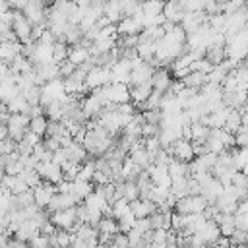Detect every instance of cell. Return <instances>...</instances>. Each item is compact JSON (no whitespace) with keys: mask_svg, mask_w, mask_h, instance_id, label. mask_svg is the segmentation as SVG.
<instances>
[{"mask_svg":"<svg viewBox=\"0 0 248 248\" xmlns=\"http://www.w3.org/2000/svg\"><path fill=\"white\" fill-rule=\"evenodd\" d=\"M29 116L21 114V112H16V114H10L6 126H8V136L14 140V141H21L23 136L27 134L29 130Z\"/></svg>","mask_w":248,"mask_h":248,"instance_id":"6da1fadb","label":"cell"},{"mask_svg":"<svg viewBox=\"0 0 248 248\" xmlns=\"http://www.w3.org/2000/svg\"><path fill=\"white\" fill-rule=\"evenodd\" d=\"M110 83V68H101V66H95L91 72H87L85 76V87L89 91L101 87V85H107Z\"/></svg>","mask_w":248,"mask_h":248,"instance_id":"7a4b0ae2","label":"cell"},{"mask_svg":"<svg viewBox=\"0 0 248 248\" xmlns=\"http://www.w3.org/2000/svg\"><path fill=\"white\" fill-rule=\"evenodd\" d=\"M35 170L39 172V176L50 184H58L60 180H64V174H62V169L60 165L52 163V161H45V163H39L35 167Z\"/></svg>","mask_w":248,"mask_h":248,"instance_id":"3957f363","label":"cell"},{"mask_svg":"<svg viewBox=\"0 0 248 248\" xmlns=\"http://www.w3.org/2000/svg\"><path fill=\"white\" fill-rule=\"evenodd\" d=\"M169 151L172 153L174 159H178V161H186V163H190V161L196 157L194 147H192V141L186 140V138H178L174 143H170Z\"/></svg>","mask_w":248,"mask_h":248,"instance_id":"277c9868","label":"cell"},{"mask_svg":"<svg viewBox=\"0 0 248 248\" xmlns=\"http://www.w3.org/2000/svg\"><path fill=\"white\" fill-rule=\"evenodd\" d=\"M12 31H14L16 39H17L19 43L33 41V39H31L33 25H31V23H29V19H27L23 14H19V12H17V16H16V17H14V21H12Z\"/></svg>","mask_w":248,"mask_h":248,"instance_id":"5b68a950","label":"cell"},{"mask_svg":"<svg viewBox=\"0 0 248 248\" xmlns=\"http://www.w3.org/2000/svg\"><path fill=\"white\" fill-rule=\"evenodd\" d=\"M143 31V25L140 21L138 16H124L118 23H116V33L126 37V35H140Z\"/></svg>","mask_w":248,"mask_h":248,"instance_id":"8992f818","label":"cell"},{"mask_svg":"<svg viewBox=\"0 0 248 248\" xmlns=\"http://www.w3.org/2000/svg\"><path fill=\"white\" fill-rule=\"evenodd\" d=\"M31 192H33V200H35V203H37L39 207H46V205H48V202L52 200V196H54L58 190H56V184L41 182V184H39V186H35Z\"/></svg>","mask_w":248,"mask_h":248,"instance_id":"52a82bcc","label":"cell"},{"mask_svg":"<svg viewBox=\"0 0 248 248\" xmlns=\"http://www.w3.org/2000/svg\"><path fill=\"white\" fill-rule=\"evenodd\" d=\"M130 72H132V64L126 58L116 60L110 66V81H118V83H130Z\"/></svg>","mask_w":248,"mask_h":248,"instance_id":"ba28073f","label":"cell"},{"mask_svg":"<svg viewBox=\"0 0 248 248\" xmlns=\"http://www.w3.org/2000/svg\"><path fill=\"white\" fill-rule=\"evenodd\" d=\"M79 202L68 192V194H64V192H56L54 196H52V200L48 202V205H46V209L52 213V211H60V209H68V207H74V205H78Z\"/></svg>","mask_w":248,"mask_h":248,"instance_id":"9c48e42d","label":"cell"},{"mask_svg":"<svg viewBox=\"0 0 248 248\" xmlns=\"http://www.w3.org/2000/svg\"><path fill=\"white\" fill-rule=\"evenodd\" d=\"M202 23H205V14L203 12H184V17L180 19L178 25L188 35V33H194Z\"/></svg>","mask_w":248,"mask_h":248,"instance_id":"30bf717a","label":"cell"},{"mask_svg":"<svg viewBox=\"0 0 248 248\" xmlns=\"http://www.w3.org/2000/svg\"><path fill=\"white\" fill-rule=\"evenodd\" d=\"M21 54V43L17 39L14 41H2L0 43V60L6 64H12Z\"/></svg>","mask_w":248,"mask_h":248,"instance_id":"8fae6325","label":"cell"},{"mask_svg":"<svg viewBox=\"0 0 248 248\" xmlns=\"http://www.w3.org/2000/svg\"><path fill=\"white\" fill-rule=\"evenodd\" d=\"M108 101L110 103H128L130 101V87L128 83H118V81H110L108 83Z\"/></svg>","mask_w":248,"mask_h":248,"instance_id":"7c38bea8","label":"cell"},{"mask_svg":"<svg viewBox=\"0 0 248 248\" xmlns=\"http://www.w3.org/2000/svg\"><path fill=\"white\" fill-rule=\"evenodd\" d=\"M103 107H105V103L95 93L83 97V101H81V112H83L85 118H97Z\"/></svg>","mask_w":248,"mask_h":248,"instance_id":"4fadbf2b","label":"cell"},{"mask_svg":"<svg viewBox=\"0 0 248 248\" xmlns=\"http://www.w3.org/2000/svg\"><path fill=\"white\" fill-rule=\"evenodd\" d=\"M130 211L134 213L136 219H141V217L153 215V213L157 211V205H155L151 200H141V198H138V200H132V202H130Z\"/></svg>","mask_w":248,"mask_h":248,"instance_id":"5bb4252c","label":"cell"},{"mask_svg":"<svg viewBox=\"0 0 248 248\" xmlns=\"http://www.w3.org/2000/svg\"><path fill=\"white\" fill-rule=\"evenodd\" d=\"M2 188H4L6 192H10L12 196L21 194V192H25V190H31V188L23 182V178H21L19 174H4V178H2Z\"/></svg>","mask_w":248,"mask_h":248,"instance_id":"9a60e30c","label":"cell"},{"mask_svg":"<svg viewBox=\"0 0 248 248\" xmlns=\"http://www.w3.org/2000/svg\"><path fill=\"white\" fill-rule=\"evenodd\" d=\"M170 83H172V78H170V72H169L167 68L153 70V76H151V87H153V89L167 93L169 87H170Z\"/></svg>","mask_w":248,"mask_h":248,"instance_id":"2e32d148","label":"cell"},{"mask_svg":"<svg viewBox=\"0 0 248 248\" xmlns=\"http://www.w3.org/2000/svg\"><path fill=\"white\" fill-rule=\"evenodd\" d=\"M163 16H165V19H167V21L180 23V19L184 17V8H182L180 0H165Z\"/></svg>","mask_w":248,"mask_h":248,"instance_id":"e0dca14e","label":"cell"},{"mask_svg":"<svg viewBox=\"0 0 248 248\" xmlns=\"http://www.w3.org/2000/svg\"><path fill=\"white\" fill-rule=\"evenodd\" d=\"M103 16L110 21V23H118L122 17H124V12H122V4L120 0H105L103 4Z\"/></svg>","mask_w":248,"mask_h":248,"instance_id":"ac0fdd59","label":"cell"},{"mask_svg":"<svg viewBox=\"0 0 248 248\" xmlns=\"http://www.w3.org/2000/svg\"><path fill=\"white\" fill-rule=\"evenodd\" d=\"M151 89H153V87H151V81L132 85V87H130V101H134V105H143L145 99L149 97Z\"/></svg>","mask_w":248,"mask_h":248,"instance_id":"d6986e66","label":"cell"},{"mask_svg":"<svg viewBox=\"0 0 248 248\" xmlns=\"http://www.w3.org/2000/svg\"><path fill=\"white\" fill-rule=\"evenodd\" d=\"M91 56V50L87 48V46H83V45H72L70 48H68V60L74 64V66H79V64H83L87 58Z\"/></svg>","mask_w":248,"mask_h":248,"instance_id":"ffe728a7","label":"cell"},{"mask_svg":"<svg viewBox=\"0 0 248 248\" xmlns=\"http://www.w3.org/2000/svg\"><path fill=\"white\" fill-rule=\"evenodd\" d=\"M180 81L184 83V87H192V89H198V91H200V89L207 83V74H202V72L192 70V72H188Z\"/></svg>","mask_w":248,"mask_h":248,"instance_id":"44dd1931","label":"cell"},{"mask_svg":"<svg viewBox=\"0 0 248 248\" xmlns=\"http://www.w3.org/2000/svg\"><path fill=\"white\" fill-rule=\"evenodd\" d=\"M240 128H242V116H240V110L231 108L229 114H227V118H225L223 130H227L229 134H236Z\"/></svg>","mask_w":248,"mask_h":248,"instance_id":"7402d4cb","label":"cell"},{"mask_svg":"<svg viewBox=\"0 0 248 248\" xmlns=\"http://www.w3.org/2000/svg\"><path fill=\"white\" fill-rule=\"evenodd\" d=\"M167 169H169L170 180H174V178H188V176H190V169H188V163H186V161L172 159Z\"/></svg>","mask_w":248,"mask_h":248,"instance_id":"603a6c76","label":"cell"},{"mask_svg":"<svg viewBox=\"0 0 248 248\" xmlns=\"http://www.w3.org/2000/svg\"><path fill=\"white\" fill-rule=\"evenodd\" d=\"M209 130L205 124H202L200 120L198 122H190V141H205L207 136H209Z\"/></svg>","mask_w":248,"mask_h":248,"instance_id":"cb8c5ba5","label":"cell"},{"mask_svg":"<svg viewBox=\"0 0 248 248\" xmlns=\"http://www.w3.org/2000/svg\"><path fill=\"white\" fill-rule=\"evenodd\" d=\"M163 6H165V0H143L140 4V12L143 16H159L163 14Z\"/></svg>","mask_w":248,"mask_h":248,"instance_id":"d4e9b609","label":"cell"},{"mask_svg":"<svg viewBox=\"0 0 248 248\" xmlns=\"http://www.w3.org/2000/svg\"><path fill=\"white\" fill-rule=\"evenodd\" d=\"M81 39H83L81 27L76 25V23H70V25L66 27V31H64V43H66V45H78Z\"/></svg>","mask_w":248,"mask_h":248,"instance_id":"484cf974","label":"cell"},{"mask_svg":"<svg viewBox=\"0 0 248 248\" xmlns=\"http://www.w3.org/2000/svg\"><path fill=\"white\" fill-rule=\"evenodd\" d=\"M46 124H48V118L45 116V114H39V116H33L31 120H29V132H33V134H37V136H45V132H46Z\"/></svg>","mask_w":248,"mask_h":248,"instance_id":"4316f807","label":"cell"},{"mask_svg":"<svg viewBox=\"0 0 248 248\" xmlns=\"http://www.w3.org/2000/svg\"><path fill=\"white\" fill-rule=\"evenodd\" d=\"M205 58L215 66V64H221L225 58H227V52H225V46H207L205 48Z\"/></svg>","mask_w":248,"mask_h":248,"instance_id":"83f0119b","label":"cell"},{"mask_svg":"<svg viewBox=\"0 0 248 248\" xmlns=\"http://www.w3.org/2000/svg\"><path fill=\"white\" fill-rule=\"evenodd\" d=\"M68 45L64 43V41H56L54 45H52V62H56V64H60V62H64V60H68Z\"/></svg>","mask_w":248,"mask_h":248,"instance_id":"f1b7e54d","label":"cell"},{"mask_svg":"<svg viewBox=\"0 0 248 248\" xmlns=\"http://www.w3.org/2000/svg\"><path fill=\"white\" fill-rule=\"evenodd\" d=\"M169 190L176 198L188 196V178H174V180H170V188Z\"/></svg>","mask_w":248,"mask_h":248,"instance_id":"f546056e","label":"cell"},{"mask_svg":"<svg viewBox=\"0 0 248 248\" xmlns=\"http://www.w3.org/2000/svg\"><path fill=\"white\" fill-rule=\"evenodd\" d=\"M93 174H95V161H91V159L83 161V163L79 165L78 178H79V180H87V182H91V180H93Z\"/></svg>","mask_w":248,"mask_h":248,"instance_id":"4dcf8cb0","label":"cell"},{"mask_svg":"<svg viewBox=\"0 0 248 248\" xmlns=\"http://www.w3.org/2000/svg\"><path fill=\"white\" fill-rule=\"evenodd\" d=\"M19 176L23 178V182H25V184H27V186H29L31 190H33L35 186H39V184H41V180H43V178L39 176V172H37L35 169H23Z\"/></svg>","mask_w":248,"mask_h":248,"instance_id":"1f68e13d","label":"cell"},{"mask_svg":"<svg viewBox=\"0 0 248 248\" xmlns=\"http://www.w3.org/2000/svg\"><path fill=\"white\" fill-rule=\"evenodd\" d=\"M161 101H163V91L151 89L149 97L145 99V103H143L141 107H143V110H149V108H159V107H161Z\"/></svg>","mask_w":248,"mask_h":248,"instance_id":"d6a6232c","label":"cell"},{"mask_svg":"<svg viewBox=\"0 0 248 248\" xmlns=\"http://www.w3.org/2000/svg\"><path fill=\"white\" fill-rule=\"evenodd\" d=\"M234 145L236 147H248V128H240L236 134H234Z\"/></svg>","mask_w":248,"mask_h":248,"instance_id":"836d02e7","label":"cell"},{"mask_svg":"<svg viewBox=\"0 0 248 248\" xmlns=\"http://www.w3.org/2000/svg\"><path fill=\"white\" fill-rule=\"evenodd\" d=\"M74 70H76V66L70 62V60H64V62H60L58 64V76L64 79V78H68V76H72L74 74Z\"/></svg>","mask_w":248,"mask_h":248,"instance_id":"e575fe53","label":"cell"},{"mask_svg":"<svg viewBox=\"0 0 248 248\" xmlns=\"http://www.w3.org/2000/svg\"><path fill=\"white\" fill-rule=\"evenodd\" d=\"M6 2H8V6H10L12 10H23L29 0H6Z\"/></svg>","mask_w":248,"mask_h":248,"instance_id":"d590c367","label":"cell"},{"mask_svg":"<svg viewBox=\"0 0 248 248\" xmlns=\"http://www.w3.org/2000/svg\"><path fill=\"white\" fill-rule=\"evenodd\" d=\"M124 2H140V0H120V4H124Z\"/></svg>","mask_w":248,"mask_h":248,"instance_id":"8d00e7d4","label":"cell"}]
</instances>
